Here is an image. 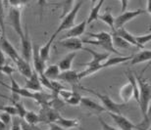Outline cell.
<instances>
[{
  "instance_id": "obj_1",
  "label": "cell",
  "mask_w": 151,
  "mask_h": 130,
  "mask_svg": "<svg viewBox=\"0 0 151 130\" xmlns=\"http://www.w3.org/2000/svg\"><path fill=\"white\" fill-rule=\"evenodd\" d=\"M138 85V105H139L141 114L143 116V121L150 120L149 117V106L151 101V85L147 82L142 75L134 74Z\"/></svg>"
},
{
  "instance_id": "obj_2",
  "label": "cell",
  "mask_w": 151,
  "mask_h": 130,
  "mask_svg": "<svg viewBox=\"0 0 151 130\" xmlns=\"http://www.w3.org/2000/svg\"><path fill=\"white\" fill-rule=\"evenodd\" d=\"M81 89L83 90H86V91L89 92V93H92L94 94L96 97L99 99V101L101 102V105L103 106L104 109L106 110V113H113V114H121L124 109L127 108V105L125 103H117L115 102L113 99H111L109 96L107 94H102L100 92H97L93 89H89V88H86V87H83L80 85L78 86Z\"/></svg>"
},
{
  "instance_id": "obj_3",
  "label": "cell",
  "mask_w": 151,
  "mask_h": 130,
  "mask_svg": "<svg viewBox=\"0 0 151 130\" xmlns=\"http://www.w3.org/2000/svg\"><path fill=\"white\" fill-rule=\"evenodd\" d=\"M83 1H77L74 4L73 7L71 8V10L65 15L64 17H62V21L60 23V25L58 26V28L54 32V34L56 36L58 35V33L64 31H69L71 28H73L77 19V16L80 12L81 6L83 5Z\"/></svg>"
},
{
  "instance_id": "obj_4",
  "label": "cell",
  "mask_w": 151,
  "mask_h": 130,
  "mask_svg": "<svg viewBox=\"0 0 151 130\" xmlns=\"http://www.w3.org/2000/svg\"><path fill=\"white\" fill-rule=\"evenodd\" d=\"M144 13H146L145 9H141V8H138L137 10H132V11L127 10L126 12H124V13H121L120 15H118V16L115 18V23H114L115 29L124 28V26H125L126 24H128L129 22H131V21H132L137 17L140 16V15H142Z\"/></svg>"
},
{
  "instance_id": "obj_5",
  "label": "cell",
  "mask_w": 151,
  "mask_h": 130,
  "mask_svg": "<svg viewBox=\"0 0 151 130\" xmlns=\"http://www.w3.org/2000/svg\"><path fill=\"white\" fill-rule=\"evenodd\" d=\"M8 19L11 26L21 39L24 36V29L22 25V11L20 9L10 7L8 12Z\"/></svg>"
},
{
  "instance_id": "obj_6",
  "label": "cell",
  "mask_w": 151,
  "mask_h": 130,
  "mask_svg": "<svg viewBox=\"0 0 151 130\" xmlns=\"http://www.w3.org/2000/svg\"><path fill=\"white\" fill-rule=\"evenodd\" d=\"M84 51H87L88 53H90L92 55V59L91 61L88 62V63H86V64H83L84 66H89V68H98L99 69H102V66L101 65L103 64V63L106 61V60L110 57V53H98L96 52V51L90 49L88 47H84Z\"/></svg>"
},
{
  "instance_id": "obj_7",
  "label": "cell",
  "mask_w": 151,
  "mask_h": 130,
  "mask_svg": "<svg viewBox=\"0 0 151 130\" xmlns=\"http://www.w3.org/2000/svg\"><path fill=\"white\" fill-rule=\"evenodd\" d=\"M21 46H22V58L27 62L32 61V43L29 39L28 29H24V36L20 39Z\"/></svg>"
},
{
  "instance_id": "obj_8",
  "label": "cell",
  "mask_w": 151,
  "mask_h": 130,
  "mask_svg": "<svg viewBox=\"0 0 151 130\" xmlns=\"http://www.w3.org/2000/svg\"><path fill=\"white\" fill-rule=\"evenodd\" d=\"M0 50L5 55H7L12 61L15 62L19 58V53L16 50V48L13 46V44L8 40L6 35H0Z\"/></svg>"
},
{
  "instance_id": "obj_9",
  "label": "cell",
  "mask_w": 151,
  "mask_h": 130,
  "mask_svg": "<svg viewBox=\"0 0 151 130\" xmlns=\"http://www.w3.org/2000/svg\"><path fill=\"white\" fill-rule=\"evenodd\" d=\"M80 106L81 108L86 109V110L91 111V113H95V114L105 113V111H106L103 106L96 102L94 99H91L89 97H81Z\"/></svg>"
},
{
  "instance_id": "obj_10",
  "label": "cell",
  "mask_w": 151,
  "mask_h": 130,
  "mask_svg": "<svg viewBox=\"0 0 151 130\" xmlns=\"http://www.w3.org/2000/svg\"><path fill=\"white\" fill-rule=\"evenodd\" d=\"M59 116V111L55 109L50 107H43L40 111V114H39V119H40V122L50 124V123H55Z\"/></svg>"
},
{
  "instance_id": "obj_11",
  "label": "cell",
  "mask_w": 151,
  "mask_h": 130,
  "mask_svg": "<svg viewBox=\"0 0 151 130\" xmlns=\"http://www.w3.org/2000/svg\"><path fill=\"white\" fill-rule=\"evenodd\" d=\"M111 119L114 120V122L118 125L120 130H134L135 129V124L132 123L129 119L124 116L122 114H113L108 113Z\"/></svg>"
},
{
  "instance_id": "obj_12",
  "label": "cell",
  "mask_w": 151,
  "mask_h": 130,
  "mask_svg": "<svg viewBox=\"0 0 151 130\" xmlns=\"http://www.w3.org/2000/svg\"><path fill=\"white\" fill-rule=\"evenodd\" d=\"M59 44L62 47L67 48V49L71 50L72 52H76V51H80L84 49L83 42L80 38H67V39H61L59 41Z\"/></svg>"
},
{
  "instance_id": "obj_13",
  "label": "cell",
  "mask_w": 151,
  "mask_h": 130,
  "mask_svg": "<svg viewBox=\"0 0 151 130\" xmlns=\"http://www.w3.org/2000/svg\"><path fill=\"white\" fill-rule=\"evenodd\" d=\"M57 79L65 81V82L71 84L73 87L81 85L80 79H78V71H74V69H70V71H62L59 74V76L57 77Z\"/></svg>"
},
{
  "instance_id": "obj_14",
  "label": "cell",
  "mask_w": 151,
  "mask_h": 130,
  "mask_svg": "<svg viewBox=\"0 0 151 130\" xmlns=\"http://www.w3.org/2000/svg\"><path fill=\"white\" fill-rule=\"evenodd\" d=\"M86 20L83 21L81 23L78 24V25L74 26L73 28H71L69 31H67V33L63 36L62 39H67V38H78L80 37L86 32Z\"/></svg>"
},
{
  "instance_id": "obj_15",
  "label": "cell",
  "mask_w": 151,
  "mask_h": 130,
  "mask_svg": "<svg viewBox=\"0 0 151 130\" xmlns=\"http://www.w3.org/2000/svg\"><path fill=\"white\" fill-rule=\"evenodd\" d=\"M24 88L28 89L29 91H34V92H40L42 89L40 80H39L38 74L35 71H32V74L29 78H27V81L25 83Z\"/></svg>"
},
{
  "instance_id": "obj_16",
  "label": "cell",
  "mask_w": 151,
  "mask_h": 130,
  "mask_svg": "<svg viewBox=\"0 0 151 130\" xmlns=\"http://www.w3.org/2000/svg\"><path fill=\"white\" fill-rule=\"evenodd\" d=\"M32 63H34L35 71L37 72L38 75L43 74L44 69L46 68L45 66V62L42 60L38 55V48L35 45H32Z\"/></svg>"
},
{
  "instance_id": "obj_17",
  "label": "cell",
  "mask_w": 151,
  "mask_h": 130,
  "mask_svg": "<svg viewBox=\"0 0 151 130\" xmlns=\"http://www.w3.org/2000/svg\"><path fill=\"white\" fill-rule=\"evenodd\" d=\"M134 87L131 81L128 80V82L126 84H124L120 88L119 96L121 100L123 101V103H127L134 97Z\"/></svg>"
},
{
  "instance_id": "obj_18",
  "label": "cell",
  "mask_w": 151,
  "mask_h": 130,
  "mask_svg": "<svg viewBox=\"0 0 151 130\" xmlns=\"http://www.w3.org/2000/svg\"><path fill=\"white\" fill-rule=\"evenodd\" d=\"M14 63L17 65L18 71H19V72L23 75V76L29 78L32 74V71H34L32 69V66H31V65H29V63L25 61V60H24L21 56Z\"/></svg>"
},
{
  "instance_id": "obj_19",
  "label": "cell",
  "mask_w": 151,
  "mask_h": 130,
  "mask_svg": "<svg viewBox=\"0 0 151 130\" xmlns=\"http://www.w3.org/2000/svg\"><path fill=\"white\" fill-rule=\"evenodd\" d=\"M132 57V55L109 57V58H108L106 61H105L103 64L101 65V66H102V69H107V68H111V66H118V65H120V64H123V63L131 61Z\"/></svg>"
},
{
  "instance_id": "obj_20",
  "label": "cell",
  "mask_w": 151,
  "mask_h": 130,
  "mask_svg": "<svg viewBox=\"0 0 151 130\" xmlns=\"http://www.w3.org/2000/svg\"><path fill=\"white\" fill-rule=\"evenodd\" d=\"M55 124L59 125L60 127L64 128L66 130L71 129V128H76L80 126V119H65V117L61 116V114L57 119Z\"/></svg>"
},
{
  "instance_id": "obj_21",
  "label": "cell",
  "mask_w": 151,
  "mask_h": 130,
  "mask_svg": "<svg viewBox=\"0 0 151 130\" xmlns=\"http://www.w3.org/2000/svg\"><path fill=\"white\" fill-rule=\"evenodd\" d=\"M76 57H77V53L71 52V53H69L68 55H66L62 60H60L58 62V64H56L58 66L59 69L61 71V72L70 71L72 69V65H73V62L76 59Z\"/></svg>"
},
{
  "instance_id": "obj_22",
  "label": "cell",
  "mask_w": 151,
  "mask_h": 130,
  "mask_svg": "<svg viewBox=\"0 0 151 130\" xmlns=\"http://www.w3.org/2000/svg\"><path fill=\"white\" fill-rule=\"evenodd\" d=\"M150 59H151V51L142 49L138 53L135 54V55H132L129 62H131L132 66H134L137 64H141V63H144V62H149Z\"/></svg>"
},
{
  "instance_id": "obj_23",
  "label": "cell",
  "mask_w": 151,
  "mask_h": 130,
  "mask_svg": "<svg viewBox=\"0 0 151 130\" xmlns=\"http://www.w3.org/2000/svg\"><path fill=\"white\" fill-rule=\"evenodd\" d=\"M57 37V36L54 34L51 35V37L50 39L48 40L46 43H45L43 46H41L40 48L38 49V55L39 57L43 60L44 62H46L48 59H49V57H50V50H51V46H52V44H53V42L55 41V38Z\"/></svg>"
},
{
  "instance_id": "obj_24",
  "label": "cell",
  "mask_w": 151,
  "mask_h": 130,
  "mask_svg": "<svg viewBox=\"0 0 151 130\" xmlns=\"http://www.w3.org/2000/svg\"><path fill=\"white\" fill-rule=\"evenodd\" d=\"M104 0H100V1H96L95 2V5L93 6L91 8V10L89 12V15H88V18L86 19V24H91L93 23L94 21H96L98 19V16L100 15V10H101V7L102 5L104 4Z\"/></svg>"
},
{
  "instance_id": "obj_25",
  "label": "cell",
  "mask_w": 151,
  "mask_h": 130,
  "mask_svg": "<svg viewBox=\"0 0 151 130\" xmlns=\"http://www.w3.org/2000/svg\"><path fill=\"white\" fill-rule=\"evenodd\" d=\"M114 32L116 33L118 36H120L121 38H123L124 40H126L128 43H129L132 46H137V42H135V39H134V35L131 33L129 31H127L125 28H122V29H115Z\"/></svg>"
},
{
  "instance_id": "obj_26",
  "label": "cell",
  "mask_w": 151,
  "mask_h": 130,
  "mask_svg": "<svg viewBox=\"0 0 151 130\" xmlns=\"http://www.w3.org/2000/svg\"><path fill=\"white\" fill-rule=\"evenodd\" d=\"M61 74V71L59 69L57 65H50L45 68L43 75L50 80H56L59 74Z\"/></svg>"
},
{
  "instance_id": "obj_27",
  "label": "cell",
  "mask_w": 151,
  "mask_h": 130,
  "mask_svg": "<svg viewBox=\"0 0 151 130\" xmlns=\"http://www.w3.org/2000/svg\"><path fill=\"white\" fill-rule=\"evenodd\" d=\"M112 43L114 48L118 51V49H129L132 47V45L128 43L126 40H124L123 38H121L120 36H118L116 33L113 31L112 34Z\"/></svg>"
},
{
  "instance_id": "obj_28",
  "label": "cell",
  "mask_w": 151,
  "mask_h": 130,
  "mask_svg": "<svg viewBox=\"0 0 151 130\" xmlns=\"http://www.w3.org/2000/svg\"><path fill=\"white\" fill-rule=\"evenodd\" d=\"M98 19L102 21L103 23H105L109 28L112 29V31H115L114 28V23H115V18L112 15V13L110 12V8H107V10L104 12L103 14H100L98 16Z\"/></svg>"
},
{
  "instance_id": "obj_29",
  "label": "cell",
  "mask_w": 151,
  "mask_h": 130,
  "mask_svg": "<svg viewBox=\"0 0 151 130\" xmlns=\"http://www.w3.org/2000/svg\"><path fill=\"white\" fill-rule=\"evenodd\" d=\"M87 35H88L90 38H92L93 40H97L101 42H112V35L106 31H99L96 33L88 32Z\"/></svg>"
},
{
  "instance_id": "obj_30",
  "label": "cell",
  "mask_w": 151,
  "mask_h": 130,
  "mask_svg": "<svg viewBox=\"0 0 151 130\" xmlns=\"http://www.w3.org/2000/svg\"><path fill=\"white\" fill-rule=\"evenodd\" d=\"M25 121L28 123V124L32 125V126H35L37 123L40 122V119H39V114L35 113L32 111H27V113L25 114L23 119Z\"/></svg>"
},
{
  "instance_id": "obj_31",
  "label": "cell",
  "mask_w": 151,
  "mask_h": 130,
  "mask_svg": "<svg viewBox=\"0 0 151 130\" xmlns=\"http://www.w3.org/2000/svg\"><path fill=\"white\" fill-rule=\"evenodd\" d=\"M134 39H135V42H137V47L143 48L144 45L150 41L151 33L148 32V33H146V34H142V35H134Z\"/></svg>"
},
{
  "instance_id": "obj_32",
  "label": "cell",
  "mask_w": 151,
  "mask_h": 130,
  "mask_svg": "<svg viewBox=\"0 0 151 130\" xmlns=\"http://www.w3.org/2000/svg\"><path fill=\"white\" fill-rule=\"evenodd\" d=\"M81 96L78 94V92H74L72 93V95L69 97L67 100H66V103H67L68 105H71V106H80L81 104Z\"/></svg>"
},
{
  "instance_id": "obj_33",
  "label": "cell",
  "mask_w": 151,
  "mask_h": 130,
  "mask_svg": "<svg viewBox=\"0 0 151 130\" xmlns=\"http://www.w3.org/2000/svg\"><path fill=\"white\" fill-rule=\"evenodd\" d=\"M4 2L0 1V31L1 35H6L5 31V24H4V9H3Z\"/></svg>"
},
{
  "instance_id": "obj_34",
  "label": "cell",
  "mask_w": 151,
  "mask_h": 130,
  "mask_svg": "<svg viewBox=\"0 0 151 130\" xmlns=\"http://www.w3.org/2000/svg\"><path fill=\"white\" fill-rule=\"evenodd\" d=\"M12 117L13 116H11L10 114H8L7 113H5V111H0V121H1L6 127H8V126L11 124Z\"/></svg>"
},
{
  "instance_id": "obj_35",
  "label": "cell",
  "mask_w": 151,
  "mask_h": 130,
  "mask_svg": "<svg viewBox=\"0 0 151 130\" xmlns=\"http://www.w3.org/2000/svg\"><path fill=\"white\" fill-rule=\"evenodd\" d=\"M9 130H22V126H21V119L19 116L12 117L11 127Z\"/></svg>"
},
{
  "instance_id": "obj_36",
  "label": "cell",
  "mask_w": 151,
  "mask_h": 130,
  "mask_svg": "<svg viewBox=\"0 0 151 130\" xmlns=\"http://www.w3.org/2000/svg\"><path fill=\"white\" fill-rule=\"evenodd\" d=\"M38 76H39V80H40L41 86H44V87H46L47 89H49V90H51V91H53L51 80L48 79L47 77H45L43 74H40V75H38Z\"/></svg>"
},
{
  "instance_id": "obj_37",
  "label": "cell",
  "mask_w": 151,
  "mask_h": 130,
  "mask_svg": "<svg viewBox=\"0 0 151 130\" xmlns=\"http://www.w3.org/2000/svg\"><path fill=\"white\" fill-rule=\"evenodd\" d=\"M2 111H5V113H7L8 114H10L11 116H18L17 110H16V108H15L13 105H10V106H3Z\"/></svg>"
},
{
  "instance_id": "obj_38",
  "label": "cell",
  "mask_w": 151,
  "mask_h": 130,
  "mask_svg": "<svg viewBox=\"0 0 151 130\" xmlns=\"http://www.w3.org/2000/svg\"><path fill=\"white\" fill-rule=\"evenodd\" d=\"M15 71H16V69H15L14 68H12V66H9V65L3 66L2 68L0 69V72H2V74L8 75V76H11V75L13 74Z\"/></svg>"
},
{
  "instance_id": "obj_39",
  "label": "cell",
  "mask_w": 151,
  "mask_h": 130,
  "mask_svg": "<svg viewBox=\"0 0 151 130\" xmlns=\"http://www.w3.org/2000/svg\"><path fill=\"white\" fill-rule=\"evenodd\" d=\"M98 120H99V123H100L101 127L103 130H119V129L113 127V126H111L110 124H108L107 122H105V120L102 119V117H98Z\"/></svg>"
},
{
  "instance_id": "obj_40",
  "label": "cell",
  "mask_w": 151,
  "mask_h": 130,
  "mask_svg": "<svg viewBox=\"0 0 151 130\" xmlns=\"http://www.w3.org/2000/svg\"><path fill=\"white\" fill-rule=\"evenodd\" d=\"M72 93H73V91H69V90H66V89H62L61 91L58 92V94L61 96L62 99L64 100V101H66L70 96L72 95Z\"/></svg>"
},
{
  "instance_id": "obj_41",
  "label": "cell",
  "mask_w": 151,
  "mask_h": 130,
  "mask_svg": "<svg viewBox=\"0 0 151 130\" xmlns=\"http://www.w3.org/2000/svg\"><path fill=\"white\" fill-rule=\"evenodd\" d=\"M21 126H22V130H37V126H32L28 124L24 119H21Z\"/></svg>"
},
{
  "instance_id": "obj_42",
  "label": "cell",
  "mask_w": 151,
  "mask_h": 130,
  "mask_svg": "<svg viewBox=\"0 0 151 130\" xmlns=\"http://www.w3.org/2000/svg\"><path fill=\"white\" fill-rule=\"evenodd\" d=\"M9 3H10L11 7L20 9V10H21V8L23 7V5L25 4L26 2H24V1H10Z\"/></svg>"
},
{
  "instance_id": "obj_43",
  "label": "cell",
  "mask_w": 151,
  "mask_h": 130,
  "mask_svg": "<svg viewBox=\"0 0 151 130\" xmlns=\"http://www.w3.org/2000/svg\"><path fill=\"white\" fill-rule=\"evenodd\" d=\"M121 4V13H124V12L127 11V8L129 4V1H127V0H123V1H120Z\"/></svg>"
},
{
  "instance_id": "obj_44",
  "label": "cell",
  "mask_w": 151,
  "mask_h": 130,
  "mask_svg": "<svg viewBox=\"0 0 151 130\" xmlns=\"http://www.w3.org/2000/svg\"><path fill=\"white\" fill-rule=\"evenodd\" d=\"M37 130H42V129H40V128H37ZM46 130H66V129L62 128V127H60L59 125L55 124V123H50V124H49V128L46 129Z\"/></svg>"
},
{
  "instance_id": "obj_45",
  "label": "cell",
  "mask_w": 151,
  "mask_h": 130,
  "mask_svg": "<svg viewBox=\"0 0 151 130\" xmlns=\"http://www.w3.org/2000/svg\"><path fill=\"white\" fill-rule=\"evenodd\" d=\"M6 65V57H5V54L0 50V69L2 68L3 66Z\"/></svg>"
},
{
  "instance_id": "obj_46",
  "label": "cell",
  "mask_w": 151,
  "mask_h": 130,
  "mask_svg": "<svg viewBox=\"0 0 151 130\" xmlns=\"http://www.w3.org/2000/svg\"><path fill=\"white\" fill-rule=\"evenodd\" d=\"M146 4H147V6H146V10H145V12H146L147 14H151V7H150L151 1H147V2H146Z\"/></svg>"
},
{
  "instance_id": "obj_47",
  "label": "cell",
  "mask_w": 151,
  "mask_h": 130,
  "mask_svg": "<svg viewBox=\"0 0 151 130\" xmlns=\"http://www.w3.org/2000/svg\"><path fill=\"white\" fill-rule=\"evenodd\" d=\"M6 129H7V127H6V126L0 121V130H6Z\"/></svg>"
},
{
  "instance_id": "obj_48",
  "label": "cell",
  "mask_w": 151,
  "mask_h": 130,
  "mask_svg": "<svg viewBox=\"0 0 151 130\" xmlns=\"http://www.w3.org/2000/svg\"><path fill=\"white\" fill-rule=\"evenodd\" d=\"M0 97H1V98H4V99H8L7 97H6V96H4L3 94H1V93H0Z\"/></svg>"
},
{
  "instance_id": "obj_49",
  "label": "cell",
  "mask_w": 151,
  "mask_h": 130,
  "mask_svg": "<svg viewBox=\"0 0 151 130\" xmlns=\"http://www.w3.org/2000/svg\"><path fill=\"white\" fill-rule=\"evenodd\" d=\"M2 109H3V106H0V111H2Z\"/></svg>"
},
{
  "instance_id": "obj_50",
  "label": "cell",
  "mask_w": 151,
  "mask_h": 130,
  "mask_svg": "<svg viewBox=\"0 0 151 130\" xmlns=\"http://www.w3.org/2000/svg\"><path fill=\"white\" fill-rule=\"evenodd\" d=\"M81 130H83V129H81Z\"/></svg>"
}]
</instances>
